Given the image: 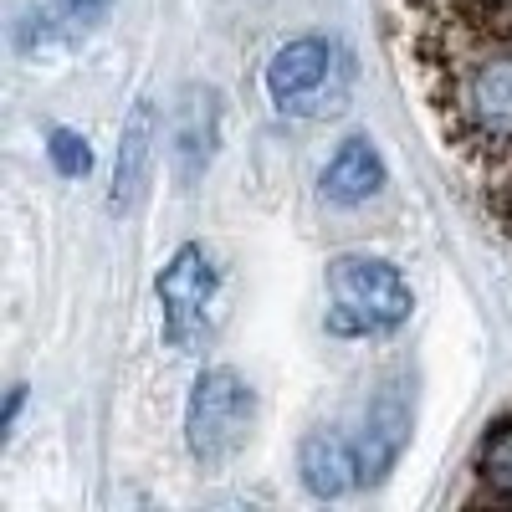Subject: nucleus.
Listing matches in <instances>:
<instances>
[{
    "label": "nucleus",
    "instance_id": "1",
    "mask_svg": "<svg viewBox=\"0 0 512 512\" xmlns=\"http://www.w3.org/2000/svg\"><path fill=\"white\" fill-rule=\"evenodd\" d=\"M359 62L333 36H297L267 62V93L287 118H333L354 98Z\"/></svg>",
    "mask_w": 512,
    "mask_h": 512
},
{
    "label": "nucleus",
    "instance_id": "2",
    "mask_svg": "<svg viewBox=\"0 0 512 512\" xmlns=\"http://www.w3.org/2000/svg\"><path fill=\"white\" fill-rule=\"evenodd\" d=\"M410 287L400 267L379 256H338L328 262V333L338 338H379L410 318Z\"/></svg>",
    "mask_w": 512,
    "mask_h": 512
},
{
    "label": "nucleus",
    "instance_id": "3",
    "mask_svg": "<svg viewBox=\"0 0 512 512\" xmlns=\"http://www.w3.org/2000/svg\"><path fill=\"white\" fill-rule=\"evenodd\" d=\"M256 425V400L236 369H205L185 405V446L200 466L231 461Z\"/></svg>",
    "mask_w": 512,
    "mask_h": 512
},
{
    "label": "nucleus",
    "instance_id": "4",
    "mask_svg": "<svg viewBox=\"0 0 512 512\" xmlns=\"http://www.w3.org/2000/svg\"><path fill=\"white\" fill-rule=\"evenodd\" d=\"M216 292L221 272L205 246H180L159 272V308H164V338L180 354H195L210 328H216Z\"/></svg>",
    "mask_w": 512,
    "mask_h": 512
},
{
    "label": "nucleus",
    "instance_id": "5",
    "mask_svg": "<svg viewBox=\"0 0 512 512\" xmlns=\"http://www.w3.org/2000/svg\"><path fill=\"white\" fill-rule=\"evenodd\" d=\"M410 441V395L405 384L390 379L384 390L369 400V415H364V436H359V466H364V482H379L390 466L400 461Z\"/></svg>",
    "mask_w": 512,
    "mask_h": 512
},
{
    "label": "nucleus",
    "instance_id": "6",
    "mask_svg": "<svg viewBox=\"0 0 512 512\" xmlns=\"http://www.w3.org/2000/svg\"><path fill=\"white\" fill-rule=\"evenodd\" d=\"M297 472H303V487L313 497H344L349 487L364 482L359 441H349L344 431H333V425H318V431H308L303 446H297Z\"/></svg>",
    "mask_w": 512,
    "mask_h": 512
},
{
    "label": "nucleus",
    "instance_id": "7",
    "mask_svg": "<svg viewBox=\"0 0 512 512\" xmlns=\"http://www.w3.org/2000/svg\"><path fill=\"white\" fill-rule=\"evenodd\" d=\"M221 144V98L210 88H190L175 108V134H169V149H175V169L180 180H200L210 159H216Z\"/></svg>",
    "mask_w": 512,
    "mask_h": 512
},
{
    "label": "nucleus",
    "instance_id": "8",
    "mask_svg": "<svg viewBox=\"0 0 512 512\" xmlns=\"http://www.w3.org/2000/svg\"><path fill=\"white\" fill-rule=\"evenodd\" d=\"M379 185H384V159L364 134H354L333 149V159L323 169V200L328 205H364L379 195Z\"/></svg>",
    "mask_w": 512,
    "mask_h": 512
},
{
    "label": "nucleus",
    "instance_id": "9",
    "mask_svg": "<svg viewBox=\"0 0 512 512\" xmlns=\"http://www.w3.org/2000/svg\"><path fill=\"white\" fill-rule=\"evenodd\" d=\"M154 103L144 98L123 123V139H118V164H113V195H108V210H128L139 195H144V180H149V159H154Z\"/></svg>",
    "mask_w": 512,
    "mask_h": 512
},
{
    "label": "nucleus",
    "instance_id": "10",
    "mask_svg": "<svg viewBox=\"0 0 512 512\" xmlns=\"http://www.w3.org/2000/svg\"><path fill=\"white\" fill-rule=\"evenodd\" d=\"M466 502H507L512 507V415L497 420L477 461H472V492Z\"/></svg>",
    "mask_w": 512,
    "mask_h": 512
},
{
    "label": "nucleus",
    "instance_id": "11",
    "mask_svg": "<svg viewBox=\"0 0 512 512\" xmlns=\"http://www.w3.org/2000/svg\"><path fill=\"white\" fill-rule=\"evenodd\" d=\"M108 16V0H52L47 11H36L26 21V31H36V52H57V47H72L82 31H93L98 21Z\"/></svg>",
    "mask_w": 512,
    "mask_h": 512
},
{
    "label": "nucleus",
    "instance_id": "12",
    "mask_svg": "<svg viewBox=\"0 0 512 512\" xmlns=\"http://www.w3.org/2000/svg\"><path fill=\"white\" fill-rule=\"evenodd\" d=\"M47 154H52V164L62 169L67 180H77V175H88V169H93V149H88V139L72 134V128H52Z\"/></svg>",
    "mask_w": 512,
    "mask_h": 512
}]
</instances>
